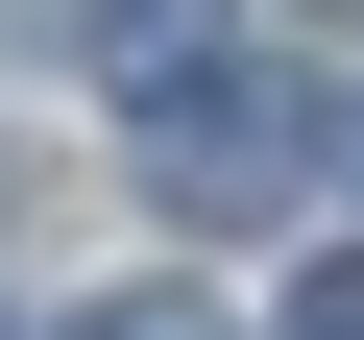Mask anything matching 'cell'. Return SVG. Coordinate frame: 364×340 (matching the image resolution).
<instances>
[{"mask_svg":"<svg viewBox=\"0 0 364 340\" xmlns=\"http://www.w3.org/2000/svg\"><path fill=\"white\" fill-rule=\"evenodd\" d=\"M97 340H219V316H195V292H122V316H97Z\"/></svg>","mask_w":364,"mask_h":340,"instance_id":"obj_2","label":"cell"},{"mask_svg":"<svg viewBox=\"0 0 364 340\" xmlns=\"http://www.w3.org/2000/svg\"><path fill=\"white\" fill-rule=\"evenodd\" d=\"M146 170H170V219H291L316 97H219V49H170L146 73Z\"/></svg>","mask_w":364,"mask_h":340,"instance_id":"obj_1","label":"cell"},{"mask_svg":"<svg viewBox=\"0 0 364 340\" xmlns=\"http://www.w3.org/2000/svg\"><path fill=\"white\" fill-rule=\"evenodd\" d=\"M291 340H364V267H316V292H291Z\"/></svg>","mask_w":364,"mask_h":340,"instance_id":"obj_3","label":"cell"}]
</instances>
